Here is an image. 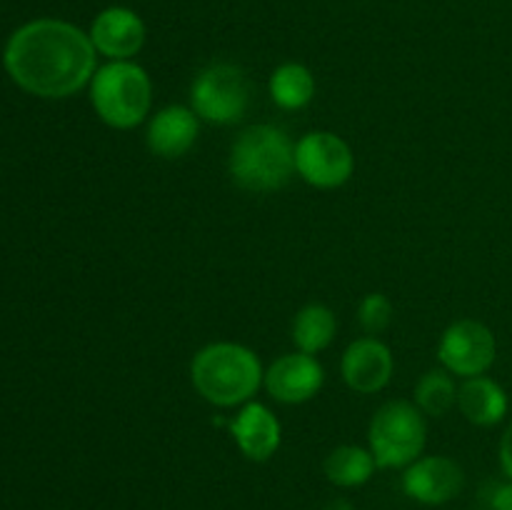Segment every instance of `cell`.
I'll list each match as a JSON object with an SVG mask.
<instances>
[{"label":"cell","instance_id":"6da1fadb","mask_svg":"<svg viewBox=\"0 0 512 510\" xmlns=\"http://www.w3.org/2000/svg\"><path fill=\"white\" fill-rule=\"evenodd\" d=\"M95 45L73 23L40 18L10 35L3 65L10 78L38 98H70L93 80Z\"/></svg>","mask_w":512,"mask_h":510},{"label":"cell","instance_id":"7a4b0ae2","mask_svg":"<svg viewBox=\"0 0 512 510\" xmlns=\"http://www.w3.org/2000/svg\"><path fill=\"white\" fill-rule=\"evenodd\" d=\"M230 178L250 193L285 188L295 173V143L275 125H250L233 140Z\"/></svg>","mask_w":512,"mask_h":510},{"label":"cell","instance_id":"3957f363","mask_svg":"<svg viewBox=\"0 0 512 510\" xmlns=\"http://www.w3.org/2000/svg\"><path fill=\"white\" fill-rule=\"evenodd\" d=\"M263 365L250 348L238 343H210L190 363V380L208 403L220 408L248 403L263 385Z\"/></svg>","mask_w":512,"mask_h":510},{"label":"cell","instance_id":"277c9868","mask_svg":"<svg viewBox=\"0 0 512 510\" xmlns=\"http://www.w3.org/2000/svg\"><path fill=\"white\" fill-rule=\"evenodd\" d=\"M90 103L110 128L130 130L145 120L153 103L148 73L130 60H110L90 80Z\"/></svg>","mask_w":512,"mask_h":510},{"label":"cell","instance_id":"5b68a950","mask_svg":"<svg viewBox=\"0 0 512 510\" xmlns=\"http://www.w3.org/2000/svg\"><path fill=\"white\" fill-rule=\"evenodd\" d=\"M428 438V425L418 405L390 400L375 410L368 428L370 453L378 468H408L420 458Z\"/></svg>","mask_w":512,"mask_h":510},{"label":"cell","instance_id":"8992f818","mask_svg":"<svg viewBox=\"0 0 512 510\" xmlns=\"http://www.w3.org/2000/svg\"><path fill=\"white\" fill-rule=\"evenodd\" d=\"M190 105L200 120L230 125L245 118L250 105V80L238 65L213 63L195 75Z\"/></svg>","mask_w":512,"mask_h":510},{"label":"cell","instance_id":"52a82bcc","mask_svg":"<svg viewBox=\"0 0 512 510\" xmlns=\"http://www.w3.org/2000/svg\"><path fill=\"white\" fill-rule=\"evenodd\" d=\"M353 168V150L340 135L313 130L295 143V173L313 188H340L350 180Z\"/></svg>","mask_w":512,"mask_h":510},{"label":"cell","instance_id":"ba28073f","mask_svg":"<svg viewBox=\"0 0 512 510\" xmlns=\"http://www.w3.org/2000/svg\"><path fill=\"white\" fill-rule=\"evenodd\" d=\"M498 355L493 330L480 320H458L443 333L438 345V358L445 370L460 378H475L488 373Z\"/></svg>","mask_w":512,"mask_h":510},{"label":"cell","instance_id":"9c48e42d","mask_svg":"<svg viewBox=\"0 0 512 510\" xmlns=\"http://www.w3.org/2000/svg\"><path fill=\"white\" fill-rule=\"evenodd\" d=\"M465 488V473L453 458L428 455L408 465L403 473V490L408 498L423 505H445Z\"/></svg>","mask_w":512,"mask_h":510},{"label":"cell","instance_id":"30bf717a","mask_svg":"<svg viewBox=\"0 0 512 510\" xmlns=\"http://www.w3.org/2000/svg\"><path fill=\"white\" fill-rule=\"evenodd\" d=\"M323 365L308 353H288L265 370V388L278 403L298 405L315 398L323 388Z\"/></svg>","mask_w":512,"mask_h":510},{"label":"cell","instance_id":"8fae6325","mask_svg":"<svg viewBox=\"0 0 512 510\" xmlns=\"http://www.w3.org/2000/svg\"><path fill=\"white\" fill-rule=\"evenodd\" d=\"M340 373L355 393H378L390 383L393 353H390L388 345L380 343L373 335L358 338L345 348L343 360H340Z\"/></svg>","mask_w":512,"mask_h":510},{"label":"cell","instance_id":"7c38bea8","mask_svg":"<svg viewBox=\"0 0 512 510\" xmlns=\"http://www.w3.org/2000/svg\"><path fill=\"white\" fill-rule=\"evenodd\" d=\"M95 50L110 60H130L145 43V23L130 8H105L90 25Z\"/></svg>","mask_w":512,"mask_h":510},{"label":"cell","instance_id":"4fadbf2b","mask_svg":"<svg viewBox=\"0 0 512 510\" xmlns=\"http://www.w3.org/2000/svg\"><path fill=\"white\" fill-rule=\"evenodd\" d=\"M198 130L200 118L193 108L168 105L153 115L145 140H148L150 153L165 160H175L193 148L195 140H198Z\"/></svg>","mask_w":512,"mask_h":510},{"label":"cell","instance_id":"5bb4252c","mask_svg":"<svg viewBox=\"0 0 512 510\" xmlns=\"http://www.w3.org/2000/svg\"><path fill=\"white\" fill-rule=\"evenodd\" d=\"M230 433L243 455L255 463H265L280 448V423L270 408L263 403H248L233 420Z\"/></svg>","mask_w":512,"mask_h":510},{"label":"cell","instance_id":"9a60e30c","mask_svg":"<svg viewBox=\"0 0 512 510\" xmlns=\"http://www.w3.org/2000/svg\"><path fill=\"white\" fill-rule=\"evenodd\" d=\"M508 393L503 385L495 383L493 378L485 375H475V378H465V383L458 388V408L473 425L480 428H490L498 425L508 413Z\"/></svg>","mask_w":512,"mask_h":510},{"label":"cell","instance_id":"2e32d148","mask_svg":"<svg viewBox=\"0 0 512 510\" xmlns=\"http://www.w3.org/2000/svg\"><path fill=\"white\" fill-rule=\"evenodd\" d=\"M375 463L373 453L358 445H340V448L330 450L328 458L323 463L325 478L338 488H360L373 478Z\"/></svg>","mask_w":512,"mask_h":510},{"label":"cell","instance_id":"e0dca14e","mask_svg":"<svg viewBox=\"0 0 512 510\" xmlns=\"http://www.w3.org/2000/svg\"><path fill=\"white\" fill-rule=\"evenodd\" d=\"M338 330V320L328 305H305L293 320V340L300 353L315 355L328 348Z\"/></svg>","mask_w":512,"mask_h":510},{"label":"cell","instance_id":"ac0fdd59","mask_svg":"<svg viewBox=\"0 0 512 510\" xmlns=\"http://www.w3.org/2000/svg\"><path fill=\"white\" fill-rule=\"evenodd\" d=\"M270 98L283 110H300L313 100L315 78L305 65L283 63L270 75Z\"/></svg>","mask_w":512,"mask_h":510},{"label":"cell","instance_id":"d6986e66","mask_svg":"<svg viewBox=\"0 0 512 510\" xmlns=\"http://www.w3.org/2000/svg\"><path fill=\"white\" fill-rule=\"evenodd\" d=\"M415 403L425 415L443 418L458 405V385L448 370H428L415 385Z\"/></svg>","mask_w":512,"mask_h":510},{"label":"cell","instance_id":"ffe728a7","mask_svg":"<svg viewBox=\"0 0 512 510\" xmlns=\"http://www.w3.org/2000/svg\"><path fill=\"white\" fill-rule=\"evenodd\" d=\"M393 320V303L383 293H370L358 305V323L368 335H380Z\"/></svg>","mask_w":512,"mask_h":510},{"label":"cell","instance_id":"44dd1931","mask_svg":"<svg viewBox=\"0 0 512 510\" xmlns=\"http://www.w3.org/2000/svg\"><path fill=\"white\" fill-rule=\"evenodd\" d=\"M488 510H512V480L508 483H493L485 493Z\"/></svg>","mask_w":512,"mask_h":510},{"label":"cell","instance_id":"7402d4cb","mask_svg":"<svg viewBox=\"0 0 512 510\" xmlns=\"http://www.w3.org/2000/svg\"><path fill=\"white\" fill-rule=\"evenodd\" d=\"M500 465H503V473L508 475V480H512V420L500 438Z\"/></svg>","mask_w":512,"mask_h":510},{"label":"cell","instance_id":"603a6c76","mask_svg":"<svg viewBox=\"0 0 512 510\" xmlns=\"http://www.w3.org/2000/svg\"><path fill=\"white\" fill-rule=\"evenodd\" d=\"M320 510H355V508L348 498H333V500H328V503H325Z\"/></svg>","mask_w":512,"mask_h":510}]
</instances>
